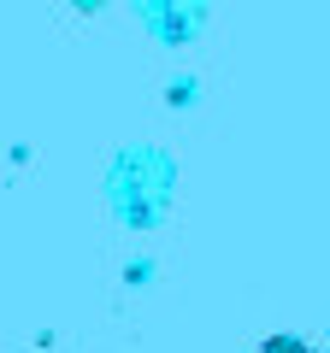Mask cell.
I'll use <instances>...</instances> for the list:
<instances>
[{"label": "cell", "mask_w": 330, "mask_h": 353, "mask_svg": "<svg viewBox=\"0 0 330 353\" xmlns=\"http://www.w3.org/2000/svg\"><path fill=\"white\" fill-rule=\"evenodd\" d=\"M254 353H307V347H301V341H295V336H271V341H260Z\"/></svg>", "instance_id": "cell-1"}]
</instances>
